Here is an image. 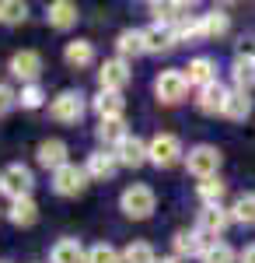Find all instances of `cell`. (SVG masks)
Here are the masks:
<instances>
[{
	"mask_svg": "<svg viewBox=\"0 0 255 263\" xmlns=\"http://www.w3.org/2000/svg\"><path fill=\"white\" fill-rule=\"evenodd\" d=\"M154 207H157V193L151 186H143V182H133V186H126L119 193V211L126 218H133V221H147L154 214Z\"/></svg>",
	"mask_w": 255,
	"mask_h": 263,
	"instance_id": "1",
	"label": "cell"
},
{
	"mask_svg": "<svg viewBox=\"0 0 255 263\" xmlns=\"http://www.w3.org/2000/svg\"><path fill=\"white\" fill-rule=\"evenodd\" d=\"M88 95H80V91H74V88H63L59 95H53V102H49V116L56 123H63V126H77L80 120H84V112H88Z\"/></svg>",
	"mask_w": 255,
	"mask_h": 263,
	"instance_id": "2",
	"label": "cell"
},
{
	"mask_svg": "<svg viewBox=\"0 0 255 263\" xmlns=\"http://www.w3.org/2000/svg\"><path fill=\"white\" fill-rule=\"evenodd\" d=\"M220 162H224V155H220L217 144H193L185 151V168L196 179H214L217 172H220Z\"/></svg>",
	"mask_w": 255,
	"mask_h": 263,
	"instance_id": "3",
	"label": "cell"
},
{
	"mask_svg": "<svg viewBox=\"0 0 255 263\" xmlns=\"http://www.w3.org/2000/svg\"><path fill=\"white\" fill-rule=\"evenodd\" d=\"M32 190H35V172H32L28 165L25 162L4 165V172H0V193H4V197L21 200V197H32Z\"/></svg>",
	"mask_w": 255,
	"mask_h": 263,
	"instance_id": "4",
	"label": "cell"
},
{
	"mask_svg": "<svg viewBox=\"0 0 255 263\" xmlns=\"http://www.w3.org/2000/svg\"><path fill=\"white\" fill-rule=\"evenodd\" d=\"M147 162L157 165V168H172V165L185 162V147L175 134H154L147 141Z\"/></svg>",
	"mask_w": 255,
	"mask_h": 263,
	"instance_id": "5",
	"label": "cell"
},
{
	"mask_svg": "<svg viewBox=\"0 0 255 263\" xmlns=\"http://www.w3.org/2000/svg\"><path fill=\"white\" fill-rule=\"evenodd\" d=\"M53 193L56 197H80L84 190H88V172H84V165L77 162H67V165H59L56 172H53Z\"/></svg>",
	"mask_w": 255,
	"mask_h": 263,
	"instance_id": "6",
	"label": "cell"
},
{
	"mask_svg": "<svg viewBox=\"0 0 255 263\" xmlns=\"http://www.w3.org/2000/svg\"><path fill=\"white\" fill-rule=\"evenodd\" d=\"M154 95H157L161 105H178V102H185V95H189L185 74H182V70H161L154 78Z\"/></svg>",
	"mask_w": 255,
	"mask_h": 263,
	"instance_id": "7",
	"label": "cell"
},
{
	"mask_svg": "<svg viewBox=\"0 0 255 263\" xmlns=\"http://www.w3.org/2000/svg\"><path fill=\"white\" fill-rule=\"evenodd\" d=\"M11 78H18L21 84H39V74H42V53L39 49H18L11 63H7Z\"/></svg>",
	"mask_w": 255,
	"mask_h": 263,
	"instance_id": "8",
	"label": "cell"
},
{
	"mask_svg": "<svg viewBox=\"0 0 255 263\" xmlns=\"http://www.w3.org/2000/svg\"><path fill=\"white\" fill-rule=\"evenodd\" d=\"M133 81V70H130V63L112 57V60H105L98 67V91H119L122 95V88Z\"/></svg>",
	"mask_w": 255,
	"mask_h": 263,
	"instance_id": "9",
	"label": "cell"
},
{
	"mask_svg": "<svg viewBox=\"0 0 255 263\" xmlns=\"http://www.w3.org/2000/svg\"><path fill=\"white\" fill-rule=\"evenodd\" d=\"M227 224H231V214H227V207H203L196 214V232L203 239H210L217 242L224 232H227Z\"/></svg>",
	"mask_w": 255,
	"mask_h": 263,
	"instance_id": "10",
	"label": "cell"
},
{
	"mask_svg": "<svg viewBox=\"0 0 255 263\" xmlns=\"http://www.w3.org/2000/svg\"><path fill=\"white\" fill-rule=\"evenodd\" d=\"M84 172H88V179L91 182H112L119 172V162L112 151H105V147H98V151H91L88 155V162H84Z\"/></svg>",
	"mask_w": 255,
	"mask_h": 263,
	"instance_id": "11",
	"label": "cell"
},
{
	"mask_svg": "<svg viewBox=\"0 0 255 263\" xmlns=\"http://www.w3.org/2000/svg\"><path fill=\"white\" fill-rule=\"evenodd\" d=\"M112 155H116L119 168H140V165H147V141L137 134H126Z\"/></svg>",
	"mask_w": 255,
	"mask_h": 263,
	"instance_id": "12",
	"label": "cell"
},
{
	"mask_svg": "<svg viewBox=\"0 0 255 263\" xmlns=\"http://www.w3.org/2000/svg\"><path fill=\"white\" fill-rule=\"evenodd\" d=\"M255 109V99L248 91H238V88H227V99H224V109H220V116L231 123H245L252 116Z\"/></svg>",
	"mask_w": 255,
	"mask_h": 263,
	"instance_id": "13",
	"label": "cell"
},
{
	"mask_svg": "<svg viewBox=\"0 0 255 263\" xmlns=\"http://www.w3.org/2000/svg\"><path fill=\"white\" fill-rule=\"evenodd\" d=\"M175 46H178L175 28H168V25H151V28H143V49H147L151 57L172 53Z\"/></svg>",
	"mask_w": 255,
	"mask_h": 263,
	"instance_id": "14",
	"label": "cell"
},
{
	"mask_svg": "<svg viewBox=\"0 0 255 263\" xmlns=\"http://www.w3.org/2000/svg\"><path fill=\"white\" fill-rule=\"evenodd\" d=\"M70 147H67V141H59V137H49V141H42L39 147H35V162L42 165V168H49V172H56L59 165H67L70 158Z\"/></svg>",
	"mask_w": 255,
	"mask_h": 263,
	"instance_id": "15",
	"label": "cell"
},
{
	"mask_svg": "<svg viewBox=\"0 0 255 263\" xmlns=\"http://www.w3.org/2000/svg\"><path fill=\"white\" fill-rule=\"evenodd\" d=\"M185 74V81H189V88H206V84H214L217 81V60L214 57H193L189 60V67L182 70Z\"/></svg>",
	"mask_w": 255,
	"mask_h": 263,
	"instance_id": "16",
	"label": "cell"
},
{
	"mask_svg": "<svg viewBox=\"0 0 255 263\" xmlns=\"http://www.w3.org/2000/svg\"><path fill=\"white\" fill-rule=\"evenodd\" d=\"M206 246H210V239H203L196 228H193V232H189V228H182V232L172 235V249H175L178 260H193V256L199 260V253H203Z\"/></svg>",
	"mask_w": 255,
	"mask_h": 263,
	"instance_id": "17",
	"label": "cell"
},
{
	"mask_svg": "<svg viewBox=\"0 0 255 263\" xmlns=\"http://www.w3.org/2000/svg\"><path fill=\"white\" fill-rule=\"evenodd\" d=\"M80 11L77 4H70V0H53L49 7H46V21H49V28H56V32H70L74 25H77Z\"/></svg>",
	"mask_w": 255,
	"mask_h": 263,
	"instance_id": "18",
	"label": "cell"
},
{
	"mask_svg": "<svg viewBox=\"0 0 255 263\" xmlns=\"http://www.w3.org/2000/svg\"><path fill=\"white\" fill-rule=\"evenodd\" d=\"M63 60L67 67H74V70H84V67H91V63L98 60V53H95V42L88 39H74L63 46Z\"/></svg>",
	"mask_w": 255,
	"mask_h": 263,
	"instance_id": "19",
	"label": "cell"
},
{
	"mask_svg": "<svg viewBox=\"0 0 255 263\" xmlns=\"http://www.w3.org/2000/svg\"><path fill=\"white\" fill-rule=\"evenodd\" d=\"M231 81H235L238 91H248L252 95L255 88V53H238L235 63H231Z\"/></svg>",
	"mask_w": 255,
	"mask_h": 263,
	"instance_id": "20",
	"label": "cell"
},
{
	"mask_svg": "<svg viewBox=\"0 0 255 263\" xmlns=\"http://www.w3.org/2000/svg\"><path fill=\"white\" fill-rule=\"evenodd\" d=\"M224 99H227V88H224L220 81H214V84H206V88L196 91V109L203 112V116H220Z\"/></svg>",
	"mask_w": 255,
	"mask_h": 263,
	"instance_id": "21",
	"label": "cell"
},
{
	"mask_svg": "<svg viewBox=\"0 0 255 263\" xmlns=\"http://www.w3.org/2000/svg\"><path fill=\"white\" fill-rule=\"evenodd\" d=\"M7 221L14 224V228H32V224L39 221V203H35V197L11 200V207H7Z\"/></svg>",
	"mask_w": 255,
	"mask_h": 263,
	"instance_id": "22",
	"label": "cell"
},
{
	"mask_svg": "<svg viewBox=\"0 0 255 263\" xmlns=\"http://www.w3.org/2000/svg\"><path fill=\"white\" fill-rule=\"evenodd\" d=\"M91 109L98 112V120H122L126 99H122L119 91H98V95L91 99Z\"/></svg>",
	"mask_w": 255,
	"mask_h": 263,
	"instance_id": "23",
	"label": "cell"
},
{
	"mask_svg": "<svg viewBox=\"0 0 255 263\" xmlns=\"http://www.w3.org/2000/svg\"><path fill=\"white\" fill-rule=\"evenodd\" d=\"M126 134H130L126 130V120H98V126H95V137H98V144L105 151H116Z\"/></svg>",
	"mask_w": 255,
	"mask_h": 263,
	"instance_id": "24",
	"label": "cell"
},
{
	"mask_svg": "<svg viewBox=\"0 0 255 263\" xmlns=\"http://www.w3.org/2000/svg\"><path fill=\"white\" fill-rule=\"evenodd\" d=\"M49 263H88V249L80 239H59L49 253Z\"/></svg>",
	"mask_w": 255,
	"mask_h": 263,
	"instance_id": "25",
	"label": "cell"
},
{
	"mask_svg": "<svg viewBox=\"0 0 255 263\" xmlns=\"http://www.w3.org/2000/svg\"><path fill=\"white\" fill-rule=\"evenodd\" d=\"M199 28H203V39H224L227 32H231V14H224V11H206V14H199Z\"/></svg>",
	"mask_w": 255,
	"mask_h": 263,
	"instance_id": "26",
	"label": "cell"
},
{
	"mask_svg": "<svg viewBox=\"0 0 255 263\" xmlns=\"http://www.w3.org/2000/svg\"><path fill=\"white\" fill-rule=\"evenodd\" d=\"M116 53H119V60H126V63H130V57H143V53H147V49H143V28H126V32H119Z\"/></svg>",
	"mask_w": 255,
	"mask_h": 263,
	"instance_id": "27",
	"label": "cell"
},
{
	"mask_svg": "<svg viewBox=\"0 0 255 263\" xmlns=\"http://www.w3.org/2000/svg\"><path fill=\"white\" fill-rule=\"evenodd\" d=\"M227 214H231V224L252 228L255 224V193H238L231 200V207H227Z\"/></svg>",
	"mask_w": 255,
	"mask_h": 263,
	"instance_id": "28",
	"label": "cell"
},
{
	"mask_svg": "<svg viewBox=\"0 0 255 263\" xmlns=\"http://www.w3.org/2000/svg\"><path fill=\"white\" fill-rule=\"evenodd\" d=\"M196 193H199V200H203V207H224V197H227V182L220 179V176H214V179H199Z\"/></svg>",
	"mask_w": 255,
	"mask_h": 263,
	"instance_id": "29",
	"label": "cell"
},
{
	"mask_svg": "<svg viewBox=\"0 0 255 263\" xmlns=\"http://www.w3.org/2000/svg\"><path fill=\"white\" fill-rule=\"evenodd\" d=\"M151 14H154V25H168L175 28L182 18H189V4H151Z\"/></svg>",
	"mask_w": 255,
	"mask_h": 263,
	"instance_id": "30",
	"label": "cell"
},
{
	"mask_svg": "<svg viewBox=\"0 0 255 263\" xmlns=\"http://www.w3.org/2000/svg\"><path fill=\"white\" fill-rule=\"evenodd\" d=\"M199 263H238V249L217 239V242H210L199 253Z\"/></svg>",
	"mask_w": 255,
	"mask_h": 263,
	"instance_id": "31",
	"label": "cell"
},
{
	"mask_svg": "<svg viewBox=\"0 0 255 263\" xmlns=\"http://www.w3.org/2000/svg\"><path fill=\"white\" fill-rule=\"evenodd\" d=\"M122 263H157V253L151 242H130L126 249H122Z\"/></svg>",
	"mask_w": 255,
	"mask_h": 263,
	"instance_id": "32",
	"label": "cell"
},
{
	"mask_svg": "<svg viewBox=\"0 0 255 263\" xmlns=\"http://www.w3.org/2000/svg\"><path fill=\"white\" fill-rule=\"evenodd\" d=\"M46 88L42 84H21V91H18V105L21 109H42L46 105Z\"/></svg>",
	"mask_w": 255,
	"mask_h": 263,
	"instance_id": "33",
	"label": "cell"
},
{
	"mask_svg": "<svg viewBox=\"0 0 255 263\" xmlns=\"http://www.w3.org/2000/svg\"><path fill=\"white\" fill-rule=\"evenodd\" d=\"M28 18V4L25 0H0V21L4 25H21Z\"/></svg>",
	"mask_w": 255,
	"mask_h": 263,
	"instance_id": "34",
	"label": "cell"
},
{
	"mask_svg": "<svg viewBox=\"0 0 255 263\" xmlns=\"http://www.w3.org/2000/svg\"><path fill=\"white\" fill-rule=\"evenodd\" d=\"M88 263H122V253L112 242H95L88 249Z\"/></svg>",
	"mask_w": 255,
	"mask_h": 263,
	"instance_id": "35",
	"label": "cell"
},
{
	"mask_svg": "<svg viewBox=\"0 0 255 263\" xmlns=\"http://www.w3.org/2000/svg\"><path fill=\"white\" fill-rule=\"evenodd\" d=\"M175 39L178 42H199L203 39V28H199V14H193V18H182L175 25Z\"/></svg>",
	"mask_w": 255,
	"mask_h": 263,
	"instance_id": "36",
	"label": "cell"
},
{
	"mask_svg": "<svg viewBox=\"0 0 255 263\" xmlns=\"http://www.w3.org/2000/svg\"><path fill=\"white\" fill-rule=\"evenodd\" d=\"M14 109H18V91H14L11 84L0 81V120H4V116H11Z\"/></svg>",
	"mask_w": 255,
	"mask_h": 263,
	"instance_id": "37",
	"label": "cell"
},
{
	"mask_svg": "<svg viewBox=\"0 0 255 263\" xmlns=\"http://www.w3.org/2000/svg\"><path fill=\"white\" fill-rule=\"evenodd\" d=\"M238 263H255V242H252V246H245V249L238 253Z\"/></svg>",
	"mask_w": 255,
	"mask_h": 263,
	"instance_id": "38",
	"label": "cell"
},
{
	"mask_svg": "<svg viewBox=\"0 0 255 263\" xmlns=\"http://www.w3.org/2000/svg\"><path fill=\"white\" fill-rule=\"evenodd\" d=\"M157 263H185V260H178L175 253H172V256H161V260H157Z\"/></svg>",
	"mask_w": 255,
	"mask_h": 263,
	"instance_id": "39",
	"label": "cell"
},
{
	"mask_svg": "<svg viewBox=\"0 0 255 263\" xmlns=\"http://www.w3.org/2000/svg\"><path fill=\"white\" fill-rule=\"evenodd\" d=\"M4 263H11V260H4Z\"/></svg>",
	"mask_w": 255,
	"mask_h": 263,
	"instance_id": "40",
	"label": "cell"
}]
</instances>
